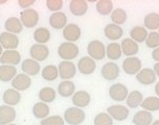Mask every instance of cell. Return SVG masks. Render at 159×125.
<instances>
[{"label":"cell","mask_w":159,"mask_h":125,"mask_svg":"<svg viewBox=\"0 0 159 125\" xmlns=\"http://www.w3.org/2000/svg\"><path fill=\"white\" fill-rule=\"evenodd\" d=\"M86 115L85 112L80 107H68L64 112V121L69 125H80L85 121Z\"/></svg>","instance_id":"obj_1"},{"label":"cell","mask_w":159,"mask_h":125,"mask_svg":"<svg viewBox=\"0 0 159 125\" xmlns=\"http://www.w3.org/2000/svg\"><path fill=\"white\" fill-rule=\"evenodd\" d=\"M58 54L63 61L71 62L79 54V47L75 43L64 42L58 48Z\"/></svg>","instance_id":"obj_2"},{"label":"cell","mask_w":159,"mask_h":125,"mask_svg":"<svg viewBox=\"0 0 159 125\" xmlns=\"http://www.w3.org/2000/svg\"><path fill=\"white\" fill-rule=\"evenodd\" d=\"M87 53L88 56L94 61H102L106 56V47L103 42L98 41V40H93L88 44Z\"/></svg>","instance_id":"obj_3"},{"label":"cell","mask_w":159,"mask_h":125,"mask_svg":"<svg viewBox=\"0 0 159 125\" xmlns=\"http://www.w3.org/2000/svg\"><path fill=\"white\" fill-rule=\"evenodd\" d=\"M19 19L23 26L27 28H33L39 22V14L36 10L27 8V10H24L23 12L20 13Z\"/></svg>","instance_id":"obj_4"},{"label":"cell","mask_w":159,"mask_h":125,"mask_svg":"<svg viewBox=\"0 0 159 125\" xmlns=\"http://www.w3.org/2000/svg\"><path fill=\"white\" fill-rule=\"evenodd\" d=\"M143 62L136 56L127 58L123 62V70L128 75H135L141 70Z\"/></svg>","instance_id":"obj_5"},{"label":"cell","mask_w":159,"mask_h":125,"mask_svg":"<svg viewBox=\"0 0 159 125\" xmlns=\"http://www.w3.org/2000/svg\"><path fill=\"white\" fill-rule=\"evenodd\" d=\"M59 70V76L64 80H69L72 77H75L76 73V67L75 65L71 62L68 61H62L58 66Z\"/></svg>","instance_id":"obj_6"},{"label":"cell","mask_w":159,"mask_h":125,"mask_svg":"<svg viewBox=\"0 0 159 125\" xmlns=\"http://www.w3.org/2000/svg\"><path fill=\"white\" fill-rule=\"evenodd\" d=\"M109 95L114 101L121 102L127 99L128 95H129V91H128V88L123 84H114L110 87Z\"/></svg>","instance_id":"obj_7"},{"label":"cell","mask_w":159,"mask_h":125,"mask_svg":"<svg viewBox=\"0 0 159 125\" xmlns=\"http://www.w3.org/2000/svg\"><path fill=\"white\" fill-rule=\"evenodd\" d=\"M0 45L7 50H16L19 46V38L14 33L4 31L0 33Z\"/></svg>","instance_id":"obj_8"},{"label":"cell","mask_w":159,"mask_h":125,"mask_svg":"<svg viewBox=\"0 0 159 125\" xmlns=\"http://www.w3.org/2000/svg\"><path fill=\"white\" fill-rule=\"evenodd\" d=\"M82 35V30L78 24L70 23L67 24L63 29V38L66 40V42L70 43H75L79 41Z\"/></svg>","instance_id":"obj_9"},{"label":"cell","mask_w":159,"mask_h":125,"mask_svg":"<svg viewBox=\"0 0 159 125\" xmlns=\"http://www.w3.org/2000/svg\"><path fill=\"white\" fill-rule=\"evenodd\" d=\"M107 113L113 120L116 121H125L129 117V109L125 106H120V104L109 106L107 109Z\"/></svg>","instance_id":"obj_10"},{"label":"cell","mask_w":159,"mask_h":125,"mask_svg":"<svg viewBox=\"0 0 159 125\" xmlns=\"http://www.w3.org/2000/svg\"><path fill=\"white\" fill-rule=\"evenodd\" d=\"M119 72H120V70H119L118 65L113 62H106V64L102 67V70H101L102 76H103L106 80H114V79L118 77Z\"/></svg>","instance_id":"obj_11"},{"label":"cell","mask_w":159,"mask_h":125,"mask_svg":"<svg viewBox=\"0 0 159 125\" xmlns=\"http://www.w3.org/2000/svg\"><path fill=\"white\" fill-rule=\"evenodd\" d=\"M30 54L37 62H43L49 56V49L46 45L34 44L30 49Z\"/></svg>","instance_id":"obj_12"},{"label":"cell","mask_w":159,"mask_h":125,"mask_svg":"<svg viewBox=\"0 0 159 125\" xmlns=\"http://www.w3.org/2000/svg\"><path fill=\"white\" fill-rule=\"evenodd\" d=\"M30 86H32V78L24 73L17 74L16 77L12 80V88L19 92L26 91Z\"/></svg>","instance_id":"obj_13"},{"label":"cell","mask_w":159,"mask_h":125,"mask_svg":"<svg viewBox=\"0 0 159 125\" xmlns=\"http://www.w3.org/2000/svg\"><path fill=\"white\" fill-rule=\"evenodd\" d=\"M96 69V62L89 56H84L78 62V70L84 75H90Z\"/></svg>","instance_id":"obj_14"},{"label":"cell","mask_w":159,"mask_h":125,"mask_svg":"<svg viewBox=\"0 0 159 125\" xmlns=\"http://www.w3.org/2000/svg\"><path fill=\"white\" fill-rule=\"evenodd\" d=\"M136 79L139 84H143V86H150L155 82L156 74L154 70L151 68H143L136 74Z\"/></svg>","instance_id":"obj_15"},{"label":"cell","mask_w":159,"mask_h":125,"mask_svg":"<svg viewBox=\"0 0 159 125\" xmlns=\"http://www.w3.org/2000/svg\"><path fill=\"white\" fill-rule=\"evenodd\" d=\"M16 110L10 106H0V125H7L13 123L16 119Z\"/></svg>","instance_id":"obj_16"},{"label":"cell","mask_w":159,"mask_h":125,"mask_svg":"<svg viewBox=\"0 0 159 125\" xmlns=\"http://www.w3.org/2000/svg\"><path fill=\"white\" fill-rule=\"evenodd\" d=\"M1 65L16 66L21 62V54L17 50H5L0 58Z\"/></svg>","instance_id":"obj_17"},{"label":"cell","mask_w":159,"mask_h":125,"mask_svg":"<svg viewBox=\"0 0 159 125\" xmlns=\"http://www.w3.org/2000/svg\"><path fill=\"white\" fill-rule=\"evenodd\" d=\"M120 47H121V52H123V54L128 56V58L134 56L135 54H137L138 51H139L138 43H136L135 41H133L131 38H127V39L123 40Z\"/></svg>","instance_id":"obj_18"},{"label":"cell","mask_w":159,"mask_h":125,"mask_svg":"<svg viewBox=\"0 0 159 125\" xmlns=\"http://www.w3.org/2000/svg\"><path fill=\"white\" fill-rule=\"evenodd\" d=\"M21 69L24 74L28 76H35L40 72L41 67L37 61L33 58H26L21 62Z\"/></svg>","instance_id":"obj_19"},{"label":"cell","mask_w":159,"mask_h":125,"mask_svg":"<svg viewBox=\"0 0 159 125\" xmlns=\"http://www.w3.org/2000/svg\"><path fill=\"white\" fill-rule=\"evenodd\" d=\"M2 100L4 101V103L7 106H15L17 104H19V102L21 101V94H20L19 91L11 88V89L5 90L3 92Z\"/></svg>","instance_id":"obj_20"},{"label":"cell","mask_w":159,"mask_h":125,"mask_svg":"<svg viewBox=\"0 0 159 125\" xmlns=\"http://www.w3.org/2000/svg\"><path fill=\"white\" fill-rule=\"evenodd\" d=\"M90 101H91V96L87 91H78L72 95V103L80 109L88 106Z\"/></svg>","instance_id":"obj_21"},{"label":"cell","mask_w":159,"mask_h":125,"mask_svg":"<svg viewBox=\"0 0 159 125\" xmlns=\"http://www.w3.org/2000/svg\"><path fill=\"white\" fill-rule=\"evenodd\" d=\"M49 25L55 29H64L67 25V16L63 12L52 13L49 17Z\"/></svg>","instance_id":"obj_22"},{"label":"cell","mask_w":159,"mask_h":125,"mask_svg":"<svg viewBox=\"0 0 159 125\" xmlns=\"http://www.w3.org/2000/svg\"><path fill=\"white\" fill-rule=\"evenodd\" d=\"M69 11L75 16H84L88 11V3L85 0H71L69 2Z\"/></svg>","instance_id":"obj_23"},{"label":"cell","mask_w":159,"mask_h":125,"mask_svg":"<svg viewBox=\"0 0 159 125\" xmlns=\"http://www.w3.org/2000/svg\"><path fill=\"white\" fill-rule=\"evenodd\" d=\"M104 33L107 39L111 40V41H116V40H119L123 37L124 29L118 25L110 23L106 25V27L104 29Z\"/></svg>","instance_id":"obj_24"},{"label":"cell","mask_w":159,"mask_h":125,"mask_svg":"<svg viewBox=\"0 0 159 125\" xmlns=\"http://www.w3.org/2000/svg\"><path fill=\"white\" fill-rule=\"evenodd\" d=\"M132 122L134 125H151L153 123V116L147 110H138L133 116Z\"/></svg>","instance_id":"obj_25"},{"label":"cell","mask_w":159,"mask_h":125,"mask_svg":"<svg viewBox=\"0 0 159 125\" xmlns=\"http://www.w3.org/2000/svg\"><path fill=\"white\" fill-rule=\"evenodd\" d=\"M4 28L7 32L17 35V33L22 32V30H23V25H22L19 18H17V17H11V18H8L7 21H5Z\"/></svg>","instance_id":"obj_26"},{"label":"cell","mask_w":159,"mask_h":125,"mask_svg":"<svg viewBox=\"0 0 159 125\" xmlns=\"http://www.w3.org/2000/svg\"><path fill=\"white\" fill-rule=\"evenodd\" d=\"M75 86L71 80H63L58 86V93L60 96L64 98H68L72 96L75 92Z\"/></svg>","instance_id":"obj_27"},{"label":"cell","mask_w":159,"mask_h":125,"mask_svg":"<svg viewBox=\"0 0 159 125\" xmlns=\"http://www.w3.org/2000/svg\"><path fill=\"white\" fill-rule=\"evenodd\" d=\"M17 75V69L15 66L1 65L0 66V80L3 82L12 81Z\"/></svg>","instance_id":"obj_28"},{"label":"cell","mask_w":159,"mask_h":125,"mask_svg":"<svg viewBox=\"0 0 159 125\" xmlns=\"http://www.w3.org/2000/svg\"><path fill=\"white\" fill-rule=\"evenodd\" d=\"M143 100V93L135 90L129 93V95H128V97L126 99V102L128 107H130V109H136V107L140 106Z\"/></svg>","instance_id":"obj_29"},{"label":"cell","mask_w":159,"mask_h":125,"mask_svg":"<svg viewBox=\"0 0 159 125\" xmlns=\"http://www.w3.org/2000/svg\"><path fill=\"white\" fill-rule=\"evenodd\" d=\"M49 113V106H48L47 103H44V102H37L35 106H33V114L37 119L43 120V119L48 117Z\"/></svg>","instance_id":"obj_30"},{"label":"cell","mask_w":159,"mask_h":125,"mask_svg":"<svg viewBox=\"0 0 159 125\" xmlns=\"http://www.w3.org/2000/svg\"><path fill=\"white\" fill-rule=\"evenodd\" d=\"M38 97L41 100V102L44 103H50V102L55 101L57 97V93L55 89L50 87H45L42 88L38 93Z\"/></svg>","instance_id":"obj_31"},{"label":"cell","mask_w":159,"mask_h":125,"mask_svg":"<svg viewBox=\"0 0 159 125\" xmlns=\"http://www.w3.org/2000/svg\"><path fill=\"white\" fill-rule=\"evenodd\" d=\"M121 47L118 43H110L106 47V56L111 61H117L121 58Z\"/></svg>","instance_id":"obj_32"},{"label":"cell","mask_w":159,"mask_h":125,"mask_svg":"<svg viewBox=\"0 0 159 125\" xmlns=\"http://www.w3.org/2000/svg\"><path fill=\"white\" fill-rule=\"evenodd\" d=\"M50 31L45 27H38L34 31V40L37 44L45 45L50 40Z\"/></svg>","instance_id":"obj_33"},{"label":"cell","mask_w":159,"mask_h":125,"mask_svg":"<svg viewBox=\"0 0 159 125\" xmlns=\"http://www.w3.org/2000/svg\"><path fill=\"white\" fill-rule=\"evenodd\" d=\"M144 28L148 30H152L154 31L155 29L159 28V14L157 13H150L144 17Z\"/></svg>","instance_id":"obj_34"},{"label":"cell","mask_w":159,"mask_h":125,"mask_svg":"<svg viewBox=\"0 0 159 125\" xmlns=\"http://www.w3.org/2000/svg\"><path fill=\"white\" fill-rule=\"evenodd\" d=\"M130 37L136 43H143L148 37V30L143 26H134L130 31Z\"/></svg>","instance_id":"obj_35"},{"label":"cell","mask_w":159,"mask_h":125,"mask_svg":"<svg viewBox=\"0 0 159 125\" xmlns=\"http://www.w3.org/2000/svg\"><path fill=\"white\" fill-rule=\"evenodd\" d=\"M140 106L143 107V110H147V112H156L159 110V97H156V96L147 97L143 100Z\"/></svg>","instance_id":"obj_36"},{"label":"cell","mask_w":159,"mask_h":125,"mask_svg":"<svg viewBox=\"0 0 159 125\" xmlns=\"http://www.w3.org/2000/svg\"><path fill=\"white\" fill-rule=\"evenodd\" d=\"M41 75L43 79L47 81H52L56 80L59 77V70L58 67H56L55 65H48V66L44 67L43 70L41 71Z\"/></svg>","instance_id":"obj_37"},{"label":"cell","mask_w":159,"mask_h":125,"mask_svg":"<svg viewBox=\"0 0 159 125\" xmlns=\"http://www.w3.org/2000/svg\"><path fill=\"white\" fill-rule=\"evenodd\" d=\"M96 11L102 16L109 15L113 11V2L111 0H98L96 2Z\"/></svg>","instance_id":"obj_38"},{"label":"cell","mask_w":159,"mask_h":125,"mask_svg":"<svg viewBox=\"0 0 159 125\" xmlns=\"http://www.w3.org/2000/svg\"><path fill=\"white\" fill-rule=\"evenodd\" d=\"M111 20L113 24L121 25L127 21V13L123 8H115L111 13Z\"/></svg>","instance_id":"obj_39"},{"label":"cell","mask_w":159,"mask_h":125,"mask_svg":"<svg viewBox=\"0 0 159 125\" xmlns=\"http://www.w3.org/2000/svg\"><path fill=\"white\" fill-rule=\"evenodd\" d=\"M94 125H113V119L110 117L108 113H99L95 116Z\"/></svg>","instance_id":"obj_40"},{"label":"cell","mask_w":159,"mask_h":125,"mask_svg":"<svg viewBox=\"0 0 159 125\" xmlns=\"http://www.w3.org/2000/svg\"><path fill=\"white\" fill-rule=\"evenodd\" d=\"M146 45L149 48H155L159 47V33L156 31H152V32L148 33V37L146 39Z\"/></svg>","instance_id":"obj_41"},{"label":"cell","mask_w":159,"mask_h":125,"mask_svg":"<svg viewBox=\"0 0 159 125\" xmlns=\"http://www.w3.org/2000/svg\"><path fill=\"white\" fill-rule=\"evenodd\" d=\"M65 121L64 118H62L61 116H48L47 118L43 119L41 121V125H64Z\"/></svg>","instance_id":"obj_42"},{"label":"cell","mask_w":159,"mask_h":125,"mask_svg":"<svg viewBox=\"0 0 159 125\" xmlns=\"http://www.w3.org/2000/svg\"><path fill=\"white\" fill-rule=\"evenodd\" d=\"M46 7L50 12L53 13L60 12V10L63 7V1L62 0H47Z\"/></svg>","instance_id":"obj_43"},{"label":"cell","mask_w":159,"mask_h":125,"mask_svg":"<svg viewBox=\"0 0 159 125\" xmlns=\"http://www.w3.org/2000/svg\"><path fill=\"white\" fill-rule=\"evenodd\" d=\"M35 0H19L18 1V4L19 6L21 8H24V10H27V8H30V5H33L35 3Z\"/></svg>","instance_id":"obj_44"},{"label":"cell","mask_w":159,"mask_h":125,"mask_svg":"<svg viewBox=\"0 0 159 125\" xmlns=\"http://www.w3.org/2000/svg\"><path fill=\"white\" fill-rule=\"evenodd\" d=\"M152 58L154 59L155 62H159V47L155 48V49H153V52H152Z\"/></svg>","instance_id":"obj_45"},{"label":"cell","mask_w":159,"mask_h":125,"mask_svg":"<svg viewBox=\"0 0 159 125\" xmlns=\"http://www.w3.org/2000/svg\"><path fill=\"white\" fill-rule=\"evenodd\" d=\"M153 70H154L156 76H158L159 77V62H156L154 65V68H153Z\"/></svg>","instance_id":"obj_46"},{"label":"cell","mask_w":159,"mask_h":125,"mask_svg":"<svg viewBox=\"0 0 159 125\" xmlns=\"http://www.w3.org/2000/svg\"><path fill=\"white\" fill-rule=\"evenodd\" d=\"M155 93H156V95H157L158 96V97H159V81L157 82V84H155Z\"/></svg>","instance_id":"obj_47"},{"label":"cell","mask_w":159,"mask_h":125,"mask_svg":"<svg viewBox=\"0 0 159 125\" xmlns=\"http://www.w3.org/2000/svg\"><path fill=\"white\" fill-rule=\"evenodd\" d=\"M2 53H3V48H2V46L0 45V58H1Z\"/></svg>","instance_id":"obj_48"},{"label":"cell","mask_w":159,"mask_h":125,"mask_svg":"<svg viewBox=\"0 0 159 125\" xmlns=\"http://www.w3.org/2000/svg\"><path fill=\"white\" fill-rule=\"evenodd\" d=\"M151 125H159V120H156V121H154V122H153V123H152Z\"/></svg>","instance_id":"obj_49"},{"label":"cell","mask_w":159,"mask_h":125,"mask_svg":"<svg viewBox=\"0 0 159 125\" xmlns=\"http://www.w3.org/2000/svg\"><path fill=\"white\" fill-rule=\"evenodd\" d=\"M7 3V0H0V4H4Z\"/></svg>","instance_id":"obj_50"},{"label":"cell","mask_w":159,"mask_h":125,"mask_svg":"<svg viewBox=\"0 0 159 125\" xmlns=\"http://www.w3.org/2000/svg\"><path fill=\"white\" fill-rule=\"evenodd\" d=\"M7 125H17V124H14V123H11V124H7Z\"/></svg>","instance_id":"obj_51"},{"label":"cell","mask_w":159,"mask_h":125,"mask_svg":"<svg viewBox=\"0 0 159 125\" xmlns=\"http://www.w3.org/2000/svg\"><path fill=\"white\" fill-rule=\"evenodd\" d=\"M158 33H159V28H158Z\"/></svg>","instance_id":"obj_52"}]
</instances>
